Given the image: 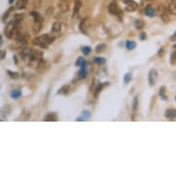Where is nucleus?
I'll return each mask as SVG.
<instances>
[{"label": "nucleus", "mask_w": 176, "mask_h": 176, "mask_svg": "<svg viewBox=\"0 0 176 176\" xmlns=\"http://www.w3.org/2000/svg\"><path fill=\"white\" fill-rule=\"evenodd\" d=\"M31 16L33 18V22H37V21H41V20H43L44 18L40 15V13H38L37 11H31Z\"/></svg>", "instance_id": "nucleus-24"}, {"label": "nucleus", "mask_w": 176, "mask_h": 176, "mask_svg": "<svg viewBox=\"0 0 176 176\" xmlns=\"http://www.w3.org/2000/svg\"><path fill=\"white\" fill-rule=\"evenodd\" d=\"M15 9V8H10V9H9V10H8V11H6V13L4 14V15H3V17H2V21H3V22H5L6 20L8 19V18L9 17V14H10V13H11V12L13 11V9Z\"/></svg>", "instance_id": "nucleus-36"}, {"label": "nucleus", "mask_w": 176, "mask_h": 176, "mask_svg": "<svg viewBox=\"0 0 176 176\" xmlns=\"http://www.w3.org/2000/svg\"><path fill=\"white\" fill-rule=\"evenodd\" d=\"M55 36L51 33V34H44L41 36L34 38L32 41V44L36 46H39L40 48H44V49H47L48 45H50L51 44H53V41H54Z\"/></svg>", "instance_id": "nucleus-1"}, {"label": "nucleus", "mask_w": 176, "mask_h": 176, "mask_svg": "<svg viewBox=\"0 0 176 176\" xmlns=\"http://www.w3.org/2000/svg\"><path fill=\"white\" fill-rule=\"evenodd\" d=\"M6 72H8L9 76L11 77V79H18L19 77V75L18 72H13V71H10V70H8Z\"/></svg>", "instance_id": "nucleus-35"}, {"label": "nucleus", "mask_w": 176, "mask_h": 176, "mask_svg": "<svg viewBox=\"0 0 176 176\" xmlns=\"http://www.w3.org/2000/svg\"><path fill=\"white\" fill-rule=\"evenodd\" d=\"M62 31V24L60 22H54L52 26V33L56 36V35H59Z\"/></svg>", "instance_id": "nucleus-11"}, {"label": "nucleus", "mask_w": 176, "mask_h": 176, "mask_svg": "<svg viewBox=\"0 0 176 176\" xmlns=\"http://www.w3.org/2000/svg\"><path fill=\"white\" fill-rule=\"evenodd\" d=\"M172 2H175V3H176V0H172Z\"/></svg>", "instance_id": "nucleus-48"}, {"label": "nucleus", "mask_w": 176, "mask_h": 176, "mask_svg": "<svg viewBox=\"0 0 176 176\" xmlns=\"http://www.w3.org/2000/svg\"><path fill=\"white\" fill-rule=\"evenodd\" d=\"M110 85V83L109 82H106V83H102V84H99L96 88H95V89H94V92H93V95H94V97L95 98H97L98 97V95L100 94V92L103 89V88L104 87H106V86H109Z\"/></svg>", "instance_id": "nucleus-15"}, {"label": "nucleus", "mask_w": 176, "mask_h": 176, "mask_svg": "<svg viewBox=\"0 0 176 176\" xmlns=\"http://www.w3.org/2000/svg\"><path fill=\"white\" fill-rule=\"evenodd\" d=\"M13 1H14V0H9V4H13Z\"/></svg>", "instance_id": "nucleus-47"}, {"label": "nucleus", "mask_w": 176, "mask_h": 176, "mask_svg": "<svg viewBox=\"0 0 176 176\" xmlns=\"http://www.w3.org/2000/svg\"><path fill=\"white\" fill-rule=\"evenodd\" d=\"M57 120H58V116L57 114H55V112H49L44 117V121L46 122H55Z\"/></svg>", "instance_id": "nucleus-14"}, {"label": "nucleus", "mask_w": 176, "mask_h": 176, "mask_svg": "<svg viewBox=\"0 0 176 176\" xmlns=\"http://www.w3.org/2000/svg\"><path fill=\"white\" fill-rule=\"evenodd\" d=\"M91 50H92V49H91V47H89V46H83L81 48V52L85 55H89L91 53Z\"/></svg>", "instance_id": "nucleus-34"}, {"label": "nucleus", "mask_w": 176, "mask_h": 176, "mask_svg": "<svg viewBox=\"0 0 176 176\" xmlns=\"http://www.w3.org/2000/svg\"><path fill=\"white\" fill-rule=\"evenodd\" d=\"M28 3H29L28 0H17L16 4H15V9H19V10L25 9Z\"/></svg>", "instance_id": "nucleus-13"}, {"label": "nucleus", "mask_w": 176, "mask_h": 176, "mask_svg": "<svg viewBox=\"0 0 176 176\" xmlns=\"http://www.w3.org/2000/svg\"><path fill=\"white\" fill-rule=\"evenodd\" d=\"M32 6L34 9H40L41 6V0H33Z\"/></svg>", "instance_id": "nucleus-37"}, {"label": "nucleus", "mask_w": 176, "mask_h": 176, "mask_svg": "<svg viewBox=\"0 0 176 176\" xmlns=\"http://www.w3.org/2000/svg\"><path fill=\"white\" fill-rule=\"evenodd\" d=\"M170 62L171 65L175 66L176 65V44L172 46V54H171V57H170Z\"/></svg>", "instance_id": "nucleus-23"}, {"label": "nucleus", "mask_w": 176, "mask_h": 176, "mask_svg": "<svg viewBox=\"0 0 176 176\" xmlns=\"http://www.w3.org/2000/svg\"><path fill=\"white\" fill-rule=\"evenodd\" d=\"M144 12H145L146 16L150 17V18H152V17H155V15H156L157 10L155 9L151 5H150V6H146V8L144 9Z\"/></svg>", "instance_id": "nucleus-10"}, {"label": "nucleus", "mask_w": 176, "mask_h": 176, "mask_svg": "<svg viewBox=\"0 0 176 176\" xmlns=\"http://www.w3.org/2000/svg\"><path fill=\"white\" fill-rule=\"evenodd\" d=\"M89 112L88 111H83V114H82V118L84 119V121L86 120V119H88L89 117Z\"/></svg>", "instance_id": "nucleus-39"}, {"label": "nucleus", "mask_w": 176, "mask_h": 176, "mask_svg": "<svg viewBox=\"0 0 176 176\" xmlns=\"http://www.w3.org/2000/svg\"><path fill=\"white\" fill-rule=\"evenodd\" d=\"M139 38H140V40L145 41V40L147 39V34H146V32H144V31H141V32H140V34H139Z\"/></svg>", "instance_id": "nucleus-40"}, {"label": "nucleus", "mask_w": 176, "mask_h": 176, "mask_svg": "<svg viewBox=\"0 0 176 176\" xmlns=\"http://www.w3.org/2000/svg\"><path fill=\"white\" fill-rule=\"evenodd\" d=\"M47 67V63L45 60H44L43 58H41L40 61L37 62V66H36V69L38 70V71L41 72V71H44V70Z\"/></svg>", "instance_id": "nucleus-17"}, {"label": "nucleus", "mask_w": 176, "mask_h": 176, "mask_svg": "<svg viewBox=\"0 0 176 176\" xmlns=\"http://www.w3.org/2000/svg\"><path fill=\"white\" fill-rule=\"evenodd\" d=\"M175 102H176V96H175Z\"/></svg>", "instance_id": "nucleus-49"}, {"label": "nucleus", "mask_w": 176, "mask_h": 176, "mask_svg": "<svg viewBox=\"0 0 176 176\" xmlns=\"http://www.w3.org/2000/svg\"><path fill=\"white\" fill-rule=\"evenodd\" d=\"M43 24H44V19L41 20V21H37V22H33V32L34 33H38L40 32V31L43 28Z\"/></svg>", "instance_id": "nucleus-21"}, {"label": "nucleus", "mask_w": 176, "mask_h": 176, "mask_svg": "<svg viewBox=\"0 0 176 176\" xmlns=\"http://www.w3.org/2000/svg\"><path fill=\"white\" fill-rule=\"evenodd\" d=\"M170 41H176V31H175V32L172 35V36H171Z\"/></svg>", "instance_id": "nucleus-42"}, {"label": "nucleus", "mask_w": 176, "mask_h": 176, "mask_svg": "<svg viewBox=\"0 0 176 176\" xmlns=\"http://www.w3.org/2000/svg\"><path fill=\"white\" fill-rule=\"evenodd\" d=\"M81 1L80 0H75L74 2V9H73V16H76L79 13L80 8H81Z\"/></svg>", "instance_id": "nucleus-19"}, {"label": "nucleus", "mask_w": 176, "mask_h": 176, "mask_svg": "<svg viewBox=\"0 0 176 176\" xmlns=\"http://www.w3.org/2000/svg\"><path fill=\"white\" fill-rule=\"evenodd\" d=\"M3 44V38L2 36H0V45H2Z\"/></svg>", "instance_id": "nucleus-46"}, {"label": "nucleus", "mask_w": 176, "mask_h": 176, "mask_svg": "<svg viewBox=\"0 0 176 176\" xmlns=\"http://www.w3.org/2000/svg\"><path fill=\"white\" fill-rule=\"evenodd\" d=\"M93 61L97 63L98 65H103L105 64V62H106V59L104 57H98V56H96V57L93 58Z\"/></svg>", "instance_id": "nucleus-32"}, {"label": "nucleus", "mask_w": 176, "mask_h": 176, "mask_svg": "<svg viewBox=\"0 0 176 176\" xmlns=\"http://www.w3.org/2000/svg\"><path fill=\"white\" fill-rule=\"evenodd\" d=\"M125 48L127 49L128 51H133L134 49L137 47V43L135 41H131V40H128L125 41Z\"/></svg>", "instance_id": "nucleus-22"}, {"label": "nucleus", "mask_w": 176, "mask_h": 176, "mask_svg": "<svg viewBox=\"0 0 176 176\" xmlns=\"http://www.w3.org/2000/svg\"><path fill=\"white\" fill-rule=\"evenodd\" d=\"M165 117L170 120H173L176 117V109H168L165 112Z\"/></svg>", "instance_id": "nucleus-16"}, {"label": "nucleus", "mask_w": 176, "mask_h": 176, "mask_svg": "<svg viewBox=\"0 0 176 176\" xmlns=\"http://www.w3.org/2000/svg\"><path fill=\"white\" fill-rule=\"evenodd\" d=\"M89 27V19L85 18L83 19L80 23H79V31L83 33V34H88V30Z\"/></svg>", "instance_id": "nucleus-9"}, {"label": "nucleus", "mask_w": 176, "mask_h": 176, "mask_svg": "<svg viewBox=\"0 0 176 176\" xmlns=\"http://www.w3.org/2000/svg\"><path fill=\"white\" fill-rule=\"evenodd\" d=\"M57 9L61 13H67L69 10V2L67 0H59L57 3Z\"/></svg>", "instance_id": "nucleus-6"}, {"label": "nucleus", "mask_w": 176, "mask_h": 176, "mask_svg": "<svg viewBox=\"0 0 176 176\" xmlns=\"http://www.w3.org/2000/svg\"><path fill=\"white\" fill-rule=\"evenodd\" d=\"M105 48H106V45H105L104 44H98L95 48V51L98 53V54H100V53H102L104 50H105Z\"/></svg>", "instance_id": "nucleus-33"}, {"label": "nucleus", "mask_w": 176, "mask_h": 176, "mask_svg": "<svg viewBox=\"0 0 176 176\" xmlns=\"http://www.w3.org/2000/svg\"><path fill=\"white\" fill-rule=\"evenodd\" d=\"M163 54V47H161L160 50H159V53H158V55L159 56H162Z\"/></svg>", "instance_id": "nucleus-43"}, {"label": "nucleus", "mask_w": 176, "mask_h": 176, "mask_svg": "<svg viewBox=\"0 0 176 176\" xmlns=\"http://www.w3.org/2000/svg\"><path fill=\"white\" fill-rule=\"evenodd\" d=\"M158 79V72L156 69H150V71L149 73V83L150 86L153 87L155 84H156V81Z\"/></svg>", "instance_id": "nucleus-8"}, {"label": "nucleus", "mask_w": 176, "mask_h": 176, "mask_svg": "<svg viewBox=\"0 0 176 176\" xmlns=\"http://www.w3.org/2000/svg\"><path fill=\"white\" fill-rule=\"evenodd\" d=\"M13 59H14V62H15V64L17 65V64H18V58H17V55H14V56H13Z\"/></svg>", "instance_id": "nucleus-45"}, {"label": "nucleus", "mask_w": 176, "mask_h": 176, "mask_svg": "<svg viewBox=\"0 0 176 176\" xmlns=\"http://www.w3.org/2000/svg\"><path fill=\"white\" fill-rule=\"evenodd\" d=\"M134 24H135V28L137 31H141L144 28V26H145L144 21H143V20H141V19H137Z\"/></svg>", "instance_id": "nucleus-28"}, {"label": "nucleus", "mask_w": 176, "mask_h": 176, "mask_svg": "<svg viewBox=\"0 0 176 176\" xmlns=\"http://www.w3.org/2000/svg\"><path fill=\"white\" fill-rule=\"evenodd\" d=\"M21 96V91L19 89H13L10 91V97L12 99H19Z\"/></svg>", "instance_id": "nucleus-27"}, {"label": "nucleus", "mask_w": 176, "mask_h": 176, "mask_svg": "<svg viewBox=\"0 0 176 176\" xmlns=\"http://www.w3.org/2000/svg\"><path fill=\"white\" fill-rule=\"evenodd\" d=\"M108 10L111 14H112V15H114V16H118V17H120L122 16V11L121 9H119V6H117L116 3L114 2H112L109 4L108 6Z\"/></svg>", "instance_id": "nucleus-5"}, {"label": "nucleus", "mask_w": 176, "mask_h": 176, "mask_svg": "<svg viewBox=\"0 0 176 176\" xmlns=\"http://www.w3.org/2000/svg\"><path fill=\"white\" fill-rule=\"evenodd\" d=\"M88 76V70L87 67H80V70L79 71V77L81 79H85Z\"/></svg>", "instance_id": "nucleus-26"}, {"label": "nucleus", "mask_w": 176, "mask_h": 176, "mask_svg": "<svg viewBox=\"0 0 176 176\" xmlns=\"http://www.w3.org/2000/svg\"><path fill=\"white\" fill-rule=\"evenodd\" d=\"M34 50H32L31 48L30 47H24L21 52H20V56H21L22 60L27 61V60H31L32 57V54H33Z\"/></svg>", "instance_id": "nucleus-4"}, {"label": "nucleus", "mask_w": 176, "mask_h": 176, "mask_svg": "<svg viewBox=\"0 0 176 176\" xmlns=\"http://www.w3.org/2000/svg\"><path fill=\"white\" fill-rule=\"evenodd\" d=\"M69 90H70V86L69 85H64V86H62L58 91L56 92V94L57 95H63V96H65L67 95L68 92H69Z\"/></svg>", "instance_id": "nucleus-18"}, {"label": "nucleus", "mask_w": 176, "mask_h": 176, "mask_svg": "<svg viewBox=\"0 0 176 176\" xmlns=\"http://www.w3.org/2000/svg\"><path fill=\"white\" fill-rule=\"evenodd\" d=\"M124 3L125 4V10L128 12L136 11L138 8V5L133 0H125V1H124Z\"/></svg>", "instance_id": "nucleus-7"}, {"label": "nucleus", "mask_w": 176, "mask_h": 176, "mask_svg": "<svg viewBox=\"0 0 176 176\" xmlns=\"http://www.w3.org/2000/svg\"><path fill=\"white\" fill-rule=\"evenodd\" d=\"M5 56H6V51H2L1 52V60H3L5 58Z\"/></svg>", "instance_id": "nucleus-44"}, {"label": "nucleus", "mask_w": 176, "mask_h": 176, "mask_svg": "<svg viewBox=\"0 0 176 176\" xmlns=\"http://www.w3.org/2000/svg\"><path fill=\"white\" fill-rule=\"evenodd\" d=\"M43 56H44V53L40 51V50H35L33 52V54H32V57L31 59L30 60L31 62H38L40 61L41 58H43Z\"/></svg>", "instance_id": "nucleus-12"}, {"label": "nucleus", "mask_w": 176, "mask_h": 176, "mask_svg": "<svg viewBox=\"0 0 176 176\" xmlns=\"http://www.w3.org/2000/svg\"><path fill=\"white\" fill-rule=\"evenodd\" d=\"M165 87H161L159 90V95L160 97L161 98V100H163V101H168V97L166 96L165 94Z\"/></svg>", "instance_id": "nucleus-31"}, {"label": "nucleus", "mask_w": 176, "mask_h": 176, "mask_svg": "<svg viewBox=\"0 0 176 176\" xmlns=\"http://www.w3.org/2000/svg\"><path fill=\"white\" fill-rule=\"evenodd\" d=\"M132 80V75L130 74V73H127V74H125L124 76V83H129L130 81Z\"/></svg>", "instance_id": "nucleus-38"}, {"label": "nucleus", "mask_w": 176, "mask_h": 176, "mask_svg": "<svg viewBox=\"0 0 176 176\" xmlns=\"http://www.w3.org/2000/svg\"><path fill=\"white\" fill-rule=\"evenodd\" d=\"M53 11H54V9L52 8H48V9H47V11H46V14L47 15H51V14H53Z\"/></svg>", "instance_id": "nucleus-41"}, {"label": "nucleus", "mask_w": 176, "mask_h": 176, "mask_svg": "<svg viewBox=\"0 0 176 176\" xmlns=\"http://www.w3.org/2000/svg\"><path fill=\"white\" fill-rule=\"evenodd\" d=\"M75 65H76V67H88V62L83 57H77Z\"/></svg>", "instance_id": "nucleus-20"}, {"label": "nucleus", "mask_w": 176, "mask_h": 176, "mask_svg": "<svg viewBox=\"0 0 176 176\" xmlns=\"http://www.w3.org/2000/svg\"><path fill=\"white\" fill-rule=\"evenodd\" d=\"M24 15L23 14H19V13H17V14H15V15H14V17H13V21L15 22L16 24H19L20 22L22 21V19H23V17Z\"/></svg>", "instance_id": "nucleus-25"}, {"label": "nucleus", "mask_w": 176, "mask_h": 176, "mask_svg": "<svg viewBox=\"0 0 176 176\" xmlns=\"http://www.w3.org/2000/svg\"><path fill=\"white\" fill-rule=\"evenodd\" d=\"M157 12L160 14L161 19H162L165 23H168L169 21H170V18H169V16H168V13H170V12H169L168 8H166L165 6L160 5L157 9Z\"/></svg>", "instance_id": "nucleus-3"}, {"label": "nucleus", "mask_w": 176, "mask_h": 176, "mask_svg": "<svg viewBox=\"0 0 176 176\" xmlns=\"http://www.w3.org/2000/svg\"><path fill=\"white\" fill-rule=\"evenodd\" d=\"M124 1H125V0H124Z\"/></svg>", "instance_id": "nucleus-50"}, {"label": "nucleus", "mask_w": 176, "mask_h": 176, "mask_svg": "<svg viewBox=\"0 0 176 176\" xmlns=\"http://www.w3.org/2000/svg\"><path fill=\"white\" fill-rule=\"evenodd\" d=\"M168 9H169V12H170V14L176 16V3L175 2H172L170 5H169Z\"/></svg>", "instance_id": "nucleus-29"}, {"label": "nucleus", "mask_w": 176, "mask_h": 176, "mask_svg": "<svg viewBox=\"0 0 176 176\" xmlns=\"http://www.w3.org/2000/svg\"><path fill=\"white\" fill-rule=\"evenodd\" d=\"M138 108V97L137 96H135L133 99V102H132V109H133V112H136Z\"/></svg>", "instance_id": "nucleus-30"}, {"label": "nucleus", "mask_w": 176, "mask_h": 176, "mask_svg": "<svg viewBox=\"0 0 176 176\" xmlns=\"http://www.w3.org/2000/svg\"><path fill=\"white\" fill-rule=\"evenodd\" d=\"M5 35L9 39H14V40H19L22 36V34L20 33L19 30V25L16 24L13 20L9 22L8 25L6 26Z\"/></svg>", "instance_id": "nucleus-2"}]
</instances>
